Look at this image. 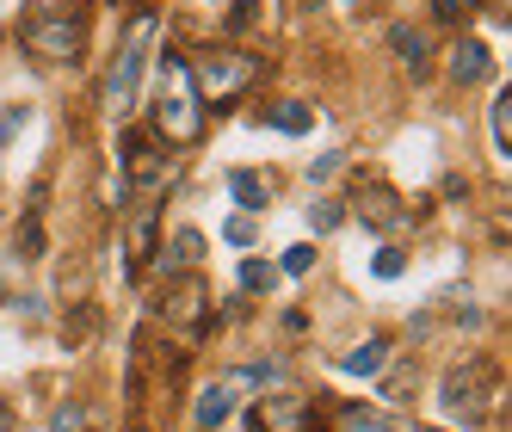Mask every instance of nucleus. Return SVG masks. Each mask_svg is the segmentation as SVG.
Wrapping results in <instances>:
<instances>
[{
    "mask_svg": "<svg viewBox=\"0 0 512 432\" xmlns=\"http://www.w3.org/2000/svg\"><path fill=\"white\" fill-rule=\"evenodd\" d=\"M155 31H161L155 7H136V19H130V31H124L112 68H105V87H99V99H105V112H112V118H124L130 105H136L142 68H149V50H155Z\"/></svg>",
    "mask_w": 512,
    "mask_h": 432,
    "instance_id": "nucleus-1",
    "label": "nucleus"
},
{
    "mask_svg": "<svg viewBox=\"0 0 512 432\" xmlns=\"http://www.w3.org/2000/svg\"><path fill=\"white\" fill-rule=\"evenodd\" d=\"M155 130H161V142H179V149L204 136V112H198V93H192V75H186V56H173V50H161Z\"/></svg>",
    "mask_w": 512,
    "mask_h": 432,
    "instance_id": "nucleus-2",
    "label": "nucleus"
},
{
    "mask_svg": "<svg viewBox=\"0 0 512 432\" xmlns=\"http://www.w3.org/2000/svg\"><path fill=\"white\" fill-rule=\"evenodd\" d=\"M186 75H192L198 105H204V99H235V93H247L253 75H260V62L241 56V50H198V56H186Z\"/></svg>",
    "mask_w": 512,
    "mask_h": 432,
    "instance_id": "nucleus-3",
    "label": "nucleus"
},
{
    "mask_svg": "<svg viewBox=\"0 0 512 432\" xmlns=\"http://www.w3.org/2000/svg\"><path fill=\"white\" fill-rule=\"evenodd\" d=\"M118 155H124V186H136V192H155L173 173V149L161 136H149V130H124Z\"/></svg>",
    "mask_w": 512,
    "mask_h": 432,
    "instance_id": "nucleus-4",
    "label": "nucleus"
},
{
    "mask_svg": "<svg viewBox=\"0 0 512 432\" xmlns=\"http://www.w3.org/2000/svg\"><path fill=\"white\" fill-rule=\"evenodd\" d=\"M19 38L44 62H81V19H25Z\"/></svg>",
    "mask_w": 512,
    "mask_h": 432,
    "instance_id": "nucleus-5",
    "label": "nucleus"
},
{
    "mask_svg": "<svg viewBox=\"0 0 512 432\" xmlns=\"http://www.w3.org/2000/svg\"><path fill=\"white\" fill-rule=\"evenodd\" d=\"M494 402V371L488 365H451L445 371V408L451 414H482Z\"/></svg>",
    "mask_w": 512,
    "mask_h": 432,
    "instance_id": "nucleus-6",
    "label": "nucleus"
},
{
    "mask_svg": "<svg viewBox=\"0 0 512 432\" xmlns=\"http://www.w3.org/2000/svg\"><path fill=\"white\" fill-rule=\"evenodd\" d=\"M253 432H309V402L303 395H260V402H253Z\"/></svg>",
    "mask_w": 512,
    "mask_h": 432,
    "instance_id": "nucleus-7",
    "label": "nucleus"
},
{
    "mask_svg": "<svg viewBox=\"0 0 512 432\" xmlns=\"http://www.w3.org/2000/svg\"><path fill=\"white\" fill-rule=\"evenodd\" d=\"M358 216H364V223H377V229H389V235H395V229H414L426 210L401 204L389 186H364V192H358Z\"/></svg>",
    "mask_w": 512,
    "mask_h": 432,
    "instance_id": "nucleus-8",
    "label": "nucleus"
},
{
    "mask_svg": "<svg viewBox=\"0 0 512 432\" xmlns=\"http://www.w3.org/2000/svg\"><path fill=\"white\" fill-rule=\"evenodd\" d=\"M161 315H167V321H179V328H192V334H198V328H204V278H179L173 291L161 297Z\"/></svg>",
    "mask_w": 512,
    "mask_h": 432,
    "instance_id": "nucleus-9",
    "label": "nucleus"
},
{
    "mask_svg": "<svg viewBox=\"0 0 512 432\" xmlns=\"http://www.w3.org/2000/svg\"><path fill=\"white\" fill-rule=\"evenodd\" d=\"M149 247H155V204H142L136 223L124 229V278L142 272V254H149Z\"/></svg>",
    "mask_w": 512,
    "mask_h": 432,
    "instance_id": "nucleus-10",
    "label": "nucleus"
},
{
    "mask_svg": "<svg viewBox=\"0 0 512 432\" xmlns=\"http://www.w3.org/2000/svg\"><path fill=\"white\" fill-rule=\"evenodd\" d=\"M229 198L253 216V210L272 198V179H266V173H253V167H235V173H229Z\"/></svg>",
    "mask_w": 512,
    "mask_h": 432,
    "instance_id": "nucleus-11",
    "label": "nucleus"
},
{
    "mask_svg": "<svg viewBox=\"0 0 512 432\" xmlns=\"http://www.w3.org/2000/svg\"><path fill=\"white\" fill-rule=\"evenodd\" d=\"M383 365H389V340H383V334H377V340H364V346H352V352L340 358V371H346V377H377Z\"/></svg>",
    "mask_w": 512,
    "mask_h": 432,
    "instance_id": "nucleus-12",
    "label": "nucleus"
},
{
    "mask_svg": "<svg viewBox=\"0 0 512 432\" xmlns=\"http://www.w3.org/2000/svg\"><path fill=\"white\" fill-rule=\"evenodd\" d=\"M229 414H235V389H229V383H210V389L198 395V414H192V420L210 432V426H223Z\"/></svg>",
    "mask_w": 512,
    "mask_h": 432,
    "instance_id": "nucleus-13",
    "label": "nucleus"
},
{
    "mask_svg": "<svg viewBox=\"0 0 512 432\" xmlns=\"http://www.w3.org/2000/svg\"><path fill=\"white\" fill-rule=\"evenodd\" d=\"M482 75H488V50L475 44V38H463V44L451 50V81L469 87V81H482Z\"/></svg>",
    "mask_w": 512,
    "mask_h": 432,
    "instance_id": "nucleus-14",
    "label": "nucleus"
},
{
    "mask_svg": "<svg viewBox=\"0 0 512 432\" xmlns=\"http://www.w3.org/2000/svg\"><path fill=\"white\" fill-rule=\"evenodd\" d=\"M395 50H401V62H408V75H432V50H426V38L414 25H395Z\"/></svg>",
    "mask_w": 512,
    "mask_h": 432,
    "instance_id": "nucleus-15",
    "label": "nucleus"
},
{
    "mask_svg": "<svg viewBox=\"0 0 512 432\" xmlns=\"http://www.w3.org/2000/svg\"><path fill=\"white\" fill-rule=\"evenodd\" d=\"M488 124H494V155H512V93L488 105Z\"/></svg>",
    "mask_w": 512,
    "mask_h": 432,
    "instance_id": "nucleus-16",
    "label": "nucleus"
},
{
    "mask_svg": "<svg viewBox=\"0 0 512 432\" xmlns=\"http://www.w3.org/2000/svg\"><path fill=\"white\" fill-rule=\"evenodd\" d=\"M315 118H309V105H297V99H284V105H272V130H284V136H303Z\"/></svg>",
    "mask_w": 512,
    "mask_h": 432,
    "instance_id": "nucleus-17",
    "label": "nucleus"
},
{
    "mask_svg": "<svg viewBox=\"0 0 512 432\" xmlns=\"http://www.w3.org/2000/svg\"><path fill=\"white\" fill-rule=\"evenodd\" d=\"M173 260H179V266H198V260H204V235H198V229H179L173 247H167V266H173Z\"/></svg>",
    "mask_w": 512,
    "mask_h": 432,
    "instance_id": "nucleus-18",
    "label": "nucleus"
},
{
    "mask_svg": "<svg viewBox=\"0 0 512 432\" xmlns=\"http://www.w3.org/2000/svg\"><path fill=\"white\" fill-rule=\"evenodd\" d=\"M25 19H81V0H25Z\"/></svg>",
    "mask_w": 512,
    "mask_h": 432,
    "instance_id": "nucleus-19",
    "label": "nucleus"
},
{
    "mask_svg": "<svg viewBox=\"0 0 512 432\" xmlns=\"http://www.w3.org/2000/svg\"><path fill=\"white\" fill-rule=\"evenodd\" d=\"M272 278H278V272H272L266 260H241V291H272Z\"/></svg>",
    "mask_w": 512,
    "mask_h": 432,
    "instance_id": "nucleus-20",
    "label": "nucleus"
},
{
    "mask_svg": "<svg viewBox=\"0 0 512 432\" xmlns=\"http://www.w3.org/2000/svg\"><path fill=\"white\" fill-rule=\"evenodd\" d=\"M371 272H377V278H401V272H408V260H401V247H377Z\"/></svg>",
    "mask_w": 512,
    "mask_h": 432,
    "instance_id": "nucleus-21",
    "label": "nucleus"
},
{
    "mask_svg": "<svg viewBox=\"0 0 512 432\" xmlns=\"http://www.w3.org/2000/svg\"><path fill=\"white\" fill-rule=\"evenodd\" d=\"M81 426H87V408L81 402H62L56 420H50V432H81Z\"/></svg>",
    "mask_w": 512,
    "mask_h": 432,
    "instance_id": "nucleus-22",
    "label": "nucleus"
},
{
    "mask_svg": "<svg viewBox=\"0 0 512 432\" xmlns=\"http://www.w3.org/2000/svg\"><path fill=\"white\" fill-rule=\"evenodd\" d=\"M309 266H315V247H309V241H297V247H284V272H290V278H303Z\"/></svg>",
    "mask_w": 512,
    "mask_h": 432,
    "instance_id": "nucleus-23",
    "label": "nucleus"
},
{
    "mask_svg": "<svg viewBox=\"0 0 512 432\" xmlns=\"http://www.w3.org/2000/svg\"><path fill=\"white\" fill-rule=\"evenodd\" d=\"M340 216H346V210H340V204H327V198H321V204H315V210H309V223H315V229H321V235H334V229H340Z\"/></svg>",
    "mask_w": 512,
    "mask_h": 432,
    "instance_id": "nucleus-24",
    "label": "nucleus"
},
{
    "mask_svg": "<svg viewBox=\"0 0 512 432\" xmlns=\"http://www.w3.org/2000/svg\"><path fill=\"white\" fill-rule=\"evenodd\" d=\"M223 241H229V247H247V241H253V216H247V210L223 223Z\"/></svg>",
    "mask_w": 512,
    "mask_h": 432,
    "instance_id": "nucleus-25",
    "label": "nucleus"
},
{
    "mask_svg": "<svg viewBox=\"0 0 512 432\" xmlns=\"http://www.w3.org/2000/svg\"><path fill=\"white\" fill-rule=\"evenodd\" d=\"M475 13V0H438V19H445V25H463Z\"/></svg>",
    "mask_w": 512,
    "mask_h": 432,
    "instance_id": "nucleus-26",
    "label": "nucleus"
},
{
    "mask_svg": "<svg viewBox=\"0 0 512 432\" xmlns=\"http://www.w3.org/2000/svg\"><path fill=\"white\" fill-rule=\"evenodd\" d=\"M19 247H25V260H31V254L44 247V229H38V216H31V223H19Z\"/></svg>",
    "mask_w": 512,
    "mask_h": 432,
    "instance_id": "nucleus-27",
    "label": "nucleus"
},
{
    "mask_svg": "<svg viewBox=\"0 0 512 432\" xmlns=\"http://www.w3.org/2000/svg\"><path fill=\"white\" fill-rule=\"evenodd\" d=\"M334 173H340V155H315L309 161V179H334Z\"/></svg>",
    "mask_w": 512,
    "mask_h": 432,
    "instance_id": "nucleus-28",
    "label": "nucleus"
},
{
    "mask_svg": "<svg viewBox=\"0 0 512 432\" xmlns=\"http://www.w3.org/2000/svg\"><path fill=\"white\" fill-rule=\"evenodd\" d=\"M253 7H260V0H235V13H229V25H235V31H247V25H253Z\"/></svg>",
    "mask_w": 512,
    "mask_h": 432,
    "instance_id": "nucleus-29",
    "label": "nucleus"
},
{
    "mask_svg": "<svg viewBox=\"0 0 512 432\" xmlns=\"http://www.w3.org/2000/svg\"><path fill=\"white\" fill-rule=\"evenodd\" d=\"M0 432H13V414H7V408H0Z\"/></svg>",
    "mask_w": 512,
    "mask_h": 432,
    "instance_id": "nucleus-30",
    "label": "nucleus"
},
{
    "mask_svg": "<svg viewBox=\"0 0 512 432\" xmlns=\"http://www.w3.org/2000/svg\"><path fill=\"white\" fill-rule=\"evenodd\" d=\"M426 432H438V426H426Z\"/></svg>",
    "mask_w": 512,
    "mask_h": 432,
    "instance_id": "nucleus-31",
    "label": "nucleus"
}]
</instances>
